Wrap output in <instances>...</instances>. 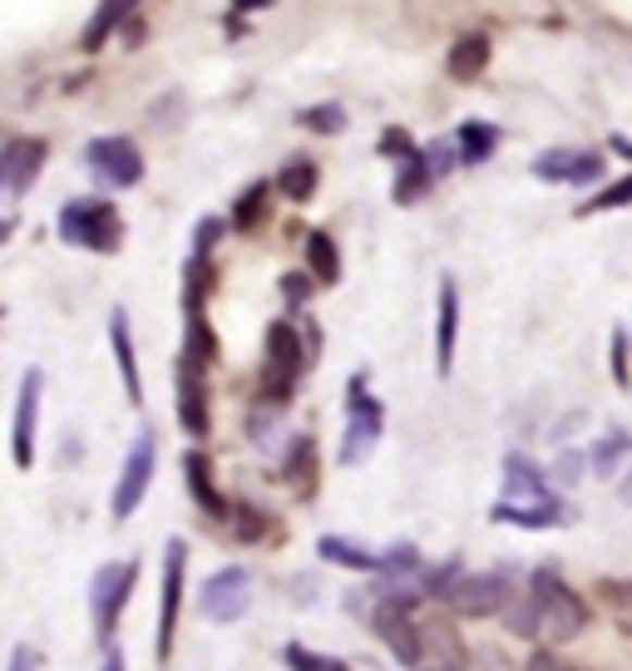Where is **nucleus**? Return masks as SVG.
I'll return each mask as SVG.
<instances>
[{
	"label": "nucleus",
	"instance_id": "37998d69",
	"mask_svg": "<svg viewBox=\"0 0 632 671\" xmlns=\"http://www.w3.org/2000/svg\"><path fill=\"white\" fill-rule=\"evenodd\" d=\"M622 499L632 504V469H628V474H622Z\"/></svg>",
	"mask_w": 632,
	"mask_h": 671
},
{
	"label": "nucleus",
	"instance_id": "f3484780",
	"mask_svg": "<svg viewBox=\"0 0 632 671\" xmlns=\"http://www.w3.org/2000/svg\"><path fill=\"white\" fill-rule=\"evenodd\" d=\"M490 519L509 523V529H558V523H568V509L558 499H499Z\"/></svg>",
	"mask_w": 632,
	"mask_h": 671
},
{
	"label": "nucleus",
	"instance_id": "412c9836",
	"mask_svg": "<svg viewBox=\"0 0 632 671\" xmlns=\"http://www.w3.org/2000/svg\"><path fill=\"white\" fill-rule=\"evenodd\" d=\"M484 64H490V40H484V35H460V40L450 45V54H445V75H450L455 85H474V79L484 75Z\"/></svg>",
	"mask_w": 632,
	"mask_h": 671
},
{
	"label": "nucleus",
	"instance_id": "6e6552de",
	"mask_svg": "<svg viewBox=\"0 0 632 671\" xmlns=\"http://www.w3.org/2000/svg\"><path fill=\"white\" fill-rule=\"evenodd\" d=\"M198 608H203L208 622H237L252 608V573H247L243 563L218 568L203 583V593H198Z\"/></svg>",
	"mask_w": 632,
	"mask_h": 671
},
{
	"label": "nucleus",
	"instance_id": "5701e85b",
	"mask_svg": "<svg viewBox=\"0 0 632 671\" xmlns=\"http://www.w3.org/2000/svg\"><path fill=\"white\" fill-rule=\"evenodd\" d=\"M134 5H139V0H99L95 21H89L85 35H79V50H104L109 35H119V25L134 15Z\"/></svg>",
	"mask_w": 632,
	"mask_h": 671
},
{
	"label": "nucleus",
	"instance_id": "7c9ffc66",
	"mask_svg": "<svg viewBox=\"0 0 632 671\" xmlns=\"http://www.w3.org/2000/svg\"><path fill=\"white\" fill-rule=\"evenodd\" d=\"M282 661H287V667H301V671H346V661L322 657V651H307L301 642H292V647L282 651Z\"/></svg>",
	"mask_w": 632,
	"mask_h": 671
},
{
	"label": "nucleus",
	"instance_id": "a19ab883",
	"mask_svg": "<svg viewBox=\"0 0 632 671\" xmlns=\"http://www.w3.org/2000/svg\"><path fill=\"white\" fill-rule=\"evenodd\" d=\"M233 5H237V11H247V15H252V11H268L272 0H233Z\"/></svg>",
	"mask_w": 632,
	"mask_h": 671
},
{
	"label": "nucleus",
	"instance_id": "aec40b11",
	"mask_svg": "<svg viewBox=\"0 0 632 671\" xmlns=\"http://www.w3.org/2000/svg\"><path fill=\"white\" fill-rule=\"evenodd\" d=\"M504 499H554V484L529 455H504Z\"/></svg>",
	"mask_w": 632,
	"mask_h": 671
},
{
	"label": "nucleus",
	"instance_id": "7ed1b4c3",
	"mask_svg": "<svg viewBox=\"0 0 632 671\" xmlns=\"http://www.w3.org/2000/svg\"><path fill=\"white\" fill-rule=\"evenodd\" d=\"M346 435H342V464H361V459H371L375 439H381V430H386V410H381V400L371 395V385H365V371H356L351 381H346Z\"/></svg>",
	"mask_w": 632,
	"mask_h": 671
},
{
	"label": "nucleus",
	"instance_id": "72a5a7b5",
	"mask_svg": "<svg viewBox=\"0 0 632 671\" xmlns=\"http://www.w3.org/2000/svg\"><path fill=\"white\" fill-rule=\"evenodd\" d=\"M583 464H588V455H579V449H563V455L554 459V480L558 484H579Z\"/></svg>",
	"mask_w": 632,
	"mask_h": 671
},
{
	"label": "nucleus",
	"instance_id": "dca6fc26",
	"mask_svg": "<svg viewBox=\"0 0 632 671\" xmlns=\"http://www.w3.org/2000/svg\"><path fill=\"white\" fill-rule=\"evenodd\" d=\"M455 341H460V287L455 277L439 282V297H435V375L455 371Z\"/></svg>",
	"mask_w": 632,
	"mask_h": 671
},
{
	"label": "nucleus",
	"instance_id": "79ce46f5",
	"mask_svg": "<svg viewBox=\"0 0 632 671\" xmlns=\"http://www.w3.org/2000/svg\"><path fill=\"white\" fill-rule=\"evenodd\" d=\"M612 149H618L622 159H632V139H622V134H618V139H612Z\"/></svg>",
	"mask_w": 632,
	"mask_h": 671
},
{
	"label": "nucleus",
	"instance_id": "58836bf2",
	"mask_svg": "<svg viewBox=\"0 0 632 671\" xmlns=\"http://www.w3.org/2000/svg\"><path fill=\"white\" fill-rule=\"evenodd\" d=\"M233 513L243 519V523H237V533H243V538H258V533H262V513L258 509H233Z\"/></svg>",
	"mask_w": 632,
	"mask_h": 671
},
{
	"label": "nucleus",
	"instance_id": "473e14b6",
	"mask_svg": "<svg viewBox=\"0 0 632 671\" xmlns=\"http://www.w3.org/2000/svg\"><path fill=\"white\" fill-rule=\"evenodd\" d=\"M612 385L618 390H628L632 385V365H628V331H612Z\"/></svg>",
	"mask_w": 632,
	"mask_h": 671
},
{
	"label": "nucleus",
	"instance_id": "a878e982",
	"mask_svg": "<svg viewBox=\"0 0 632 671\" xmlns=\"http://www.w3.org/2000/svg\"><path fill=\"white\" fill-rule=\"evenodd\" d=\"M455 139H460V163H484L494 153V144H499V128L494 124H484V119H470V124H460V134H455Z\"/></svg>",
	"mask_w": 632,
	"mask_h": 671
},
{
	"label": "nucleus",
	"instance_id": "f257e3e1",
	"mask_svg": "<svg viewBox=\"0 0 632 671\" xmlns=\"http://www.w3.org/2000/svg\"><path fill=\"white\" fill-rule=\"evenodd\" d=\"M60 237L70 247H85V252L114 257L124 247V223H119V208L104 198H70L60 208Z\"/></svg>",
	"mask_w": 632,
	"mask_h": 671
},
{
	"label": "nucleus",
	"instance_id": "c9c22d12",
	"mask_svg": "<svg viewBox=\"0 0 632 671\" xmlns=\"http://www.w3.org/2000/svg\"><path fill=\"white\" fill-rule=\"evenodd\" d=\"M218 237H223V223H218V218H203V223L194 227V257H198V262H203V257L218 247Z\"/></svg>",
	"mask_w": 632,
	"mask_h": 671
},
{
	"label": "nucleus",
	"instance_id": "0eeeda50",
	"mask_svg": "<svg viewBox=\"0 0 632 671\" xmlns=\"http://www.w3.org/2000/svg\"><path fill=\"white\" fill-rule=\"evenodd\" d=\"M153 455H159V435H153V430H139L129 455H124V469H119L114 499H109V513H114L119 523L139 513L144 494H149V484H153Z\"/></svg>",
	"mask_w": 632,
	"mask_h": 671
},
{
	"label": "nucleus",
	"instance_id": "1a4fd4ad",
	"mask_svg": "<svg viewBox=\"0 0 632 671\" xmlns=\"http://www.w3.org/2000/svg\"><path fill=\"white\" fill-rule=\"evenodd\" d=\"M464 618H494V612L509 608V597H515V577L494 568V573H460L455 587L445 593Z\"/></svg>",
	"mask_w": 632,
	"mask_h": 671
},
{
	"label": "nucleus",
	"instance_id": "cd10ccee",
	"mask_svg": "<svg viewBox=\"0 0 632 671\" xmlns=\"http://www.w3.org/2000/svg\"><path fill=\"white\" fill-rule=\"evenodd\" d=\"M277 192H282V198H287V203H307L311 192H317V163L292 159L287 169L277 173Z\"/></svg>",
	"mask_w": 632,
	"mask_h": 671
},
{
	"label": "nucleus",
	"instance_id": "2eb2a0df",
	"mask_svg": "<svg viewBox=\"0 0 632 671\" xmlns=\"http://www.w3.org/2000/svg\"><path fill=\"white\" fill-rule=\"evenodd\" d=\"M371 622H375V632H381V642L396 651L400 667H416V661L425 657V642H420L416 622H410V608H400V602H375Z\"/></svg>",
	"mask_w": 632,
	"mask_h": 671
},
{
	"label": "nucleus",
	"instance_id": "a211bd4d",
	"mask_svg": "<svg viewBox=\"0 0 632 671\" xmlns=\"http://www.w3.org/2000/svg\"><path fill=\"white\" fill-rule=\"evenodd\" d=\"M178 425L194 439L208 435V390H203V375H194V356L178 361Z\"/></svg>",
	"mask_w": 632,
	"mask_h": 671
},
{
	"label": "nucleus",
	"instance_id": "f704fd0d",
	"mask_svg": "<svg viewBox=\"0 0 632 671\" xmlns=\"http://www.w3.org/2000/svg\"><path fill=\"white\" fill-rule=\"evenodd\" d=\"M430 169H435V178L439 173H450L455 169V159H460V139H439V144H430Z\"/></svg>",
	"mask_w": 632,
	"mask_h": 671
},
{
	"label": "nucleus",
	"instance_id": "ddd939ff",
	"mask_svg": "<svg viewBox=\"0 0 632 671\" xmlns=\"http://www.w3.org/2000/svg\"><path fill=\"white\" fill-rule=\"evenodd\" d=\"M40 390H45V375L40 371H25L21 375V395H15V420H11L15 469H30L35 464V410H40Z\"/></svg>",
	"mask_w": 632,
	"mask_h": 671
},
{
	"label": "nucleus",
	"instance_id": "c85d7f7f",
	"mask_svg": "<svg viewBox=\"0 0 632 671\" xmlns=\"http://www.w3.org/2000/svg\"><path fill=\"white\" fill-rule=\"evenodd\" d=\"M268 192H272L268 183H252V188L237 198V208H233V227H237V233H252V227L268 218Z\"/></svg>",
	"mask_w": 632,
	"mask_h": 671
},
{
	"label": "nucleus",
	"instance_id": "2f4dec72",
	"mask_svg": "<svg viewBox=\"0 0 632 671\" xmlns=\"http://www.w3.org/2000/svg\"><path fill=\"white\" fill-rule=\"evenodd\" d=\"M628 203H632V178H622V183H612V188H603L593 203H583L579 218H588V213H612V208H628Z\"/></svg>",
	"mask_w": 632,
	"mask_h": 671
},
{
	"label": "nucleus",
	"instance_id": "39448f33",
	"mask_svg": "<svg viewBox=\"0 0 632 671\" xmlns=\"http://www.w3.org/2000/svg\"><path fill=\"white\" fill-rule=\"evenodd\" d=\"M85 169L95 173V183L124 192L144 183V153L129 134H99V139L85 144Z\"/></svg>",
	"mask_w": 632,
	"mask_h": 671
},
{
	"label": "nucleus",
	"instance_id": "6ab92c4d",
	"mask_svg": "<svg viewBox=\"0 0 632 671\" xmlns=\"http://www.w3.org/2000/svg\"><path fill=\"white\" fill-rule=\"evenodd\" d=\"M109 346H114L119 381H124L129 406H144V381H139V361H134V331H129V311H124V307L109 316Z\"/></svg>",
	"mask_w": 632,
	"mask_h": 671
},
{
	"label": "nucleus",
	"instance_id": "4c0bfd02",
	"mask_svg": "<svg viewBox=\"0 0 632 671\" xmlns=\"http://www.w3.org/2000/svg\"><path fill=\"white\" fill-rule=\"evenodd\" d=\"M381 153H396V159H410V153H416V144H410V134H406V128H386V134H381Z\"/></svg>",
	"mask_w": 632,
	"mask_h": 671
},
{
	"label": "nucleus",
	"instance_id": "f03ea898",
	"mask_svg": "<svg viewBox=\"0 0 632 671\" xmlns=\"http://www.w3.org/2000/svg\"><path fill=\"white\" fill-rule=\"evenodd\" d=\"M529 593H534V602H538V618H544V637L548 642L583 637V627H588V602H583V597L573 593L554 568H538V573L529 577Z\"/></svg>",
	"mask_w": 632,
	"mask_h": 671
},
{
	"label": "nucleus",
	"instance_id": "ea45409f",
	"mask_svg": "<svg viewBox=\"0 0 632 671\" xmlns=\"http://www.w3.org/2000/svg\"><path fill=\"white\" fill-rule=\"evenodd\" d=\"M11 667H40V657H35L30 647H21V651H15V657H11Z\"/></svg>",
	"mask_w": 632,
	"mask_h": 671
},
{
	"label": "nucleus",
	"instance_id": "f8f14e48",
	"mask_svg": "<svg viewBox=\"0 0 632 671\" xmlns=\"http://www.w3.org/2000/svg\"><path fill=\"white\" fill-rule=\"evenodd\" d=\"M45 139H11L5 149H0V188H5V203H21L25 192H30V183L40 178L45 169Z\"/></svg>",
	"mask_w": 632,
	"mask_h": 671
},
{
	"label": "nucleus",
	"instance_id": "b1692460",
	"mask_svg": "<svg viewBox=\"0 0 632 671\" xmlns=\"http://www.w3.org/2000/svg\"><path fill=\"white\" fill-rule=\"evenodd\" d=\"M628 455H632V435H628V430H608L603 439H593V445H588V469L598 474V480H612Z\"/></svg>",
	"mask_w": 632,
	"mask_h": 671
},
{
	"label": "nucleus",
	"instance_id": "4be33fe9",
	"mask_svg": "<svg viewBox=\"0 0 632 671\" xmlns=\"http://www.w3.org/2000/svg\"><path fill=\"white\" fill-rule=\"evenodd\" d=\"M183 474H188V494L198 499V509H203L208 519H227V513H233L213 489V464H208V455L188 449V455H183Z\"/></svg>",
	"mask_w": 632,
	"mask_h": 671
},
{
	"label": "nucleus",
	"instance_id": "c756f323",
	"mask_svg": "<svg viewBox=\"0 0 632 671\" xmlns=\"http://www.w3.org/2000/svg\"><path fill=\"white\" fill-rule=\"evenodd\" d=\"M301 128H311V134H342L346 109L342 104H311V109H301Z\"/></svg>",
	"mask_w": 632,
	"mask_h": 671
},
{
	"label": "nucleus",
	"instance_id": "20e7f679",
	"mask_svg": "<svg viewBox=\"0 0 632 671\" xmlns=\"http://www.w3.org/2000/svg\"><path fill=\"white\" fill-rule=\"evenodd\" d=\"M317 558L336 568H356V573H416L420 568V554L416 544H391V548H365V544H351L342 533H326L317 538Z\"/></svg>",
	"mask_w": 632,
	"mask_h": 671
},
{
	"label": "nucleus",
	"instance_id": "4468645a",
	"mask_svg": "<svg viewBox=\"0 0 632 671\" xmlns=\"http://www.w3.org/2000/svg\"><path fill=\"white\" fill-rule=\"evenodd\" d=\"M598 173H603V159L593 149H544L534 159L538 183H573V188H583V183H598Z\"/></svg>",
	"mask_w": 632,
	"mask_h": 671
},
{
	"label": "nucleus",
	"instance_id": "e433bc0d",
	"mask_svg": "<svg viewBox=\"0 0 632 671\" xmlns=\"http://www.w3.org/2000/svg\"><path fill=\"white\" fill-rule=\"evenodd\" d=\"M311 287H322V282L301 277V272H287V277H282V297H287L292 307H301V301H307V291H311Z\"/></svg>",
	"mask_w": 632,
	"mask_h": 671
},
{
	"label": "nucleus",
	"instance_id": "393cba45",
	"mask_svg": "<svg viewBox=\"0 0 632 671\" xmlns=\"http://www.w3.org/2000/svg\"><path fill=\"white\" fill-rule=\"evenodd\" d=\"M435 183V169H430V153H410V159H400V178L396 188H391V198H396L400 208H410L420 198V192Z\"/></svg>",
	"mask_w": 632,
	"mask_h": 671
},
{
	"label": "nucleus",
	"instance_id": "bb28decb",
	"mask_svg": "<svg viewBox=\"0 0 632 671\" xmlns=\"http://www.w3.org/2000/svg\"><path fill=\"white\" fill-rule=\"evenodd\" d=\"M307 262H311V272H317L322 287H336V282H342V252H336V243L326 233L307 237Z\"/></svg>",
	"mask_w": 632,
	"mask_h": 671
},
{
	"label": "nucleus",
	"instance_id": "9d476101",
	"mask_svg": "<svg viewBox=\"0 0 632 671\" xmlns=\"http://www.w3.org/2000/svg\"><path fill=\"white\" fill-rule=\"evenodd\" d=\"M311 365V351L301 346L292 321H272L268 326V390L277 400H287V390L297 385V375Z\"/></svg>",
	"mask_w": 632,
	"mask_h": 671
},
{
	"label": "nucleus",
	"instance_id": "423d86ee",
	"mask_svg": "<svg viewBox=\"0 0 632 671\" xmlns=\"http://www.w3.org/2000/svg\"><path fill=\"white\" fill-rule=\"evenodd\" d=\"M134 583H139V563H104L95 577H89V622H95V637L99 642H109L114 637V622H119V612H124V602H129V593H134Z\"/></svg>",
	"mask_w": 632,
	"mask_h": 671
},
{
	"label": "nucleus",
	"instance_id": "9b49d317",
	"mask_svg": "<svg viewBox=\"0 0 632 671\" xmlns=\"http://www.w3.org/2000/svg\"><path fill=\"white\" fill-rule=\"evenodd\" d=\"M183 573H188V544H183V538H169V548H163V597H159V661H169L173 632H178Z\"/></svg>",
	"mask_w": 632,
	"mask_h": 671
}]
</instances>
